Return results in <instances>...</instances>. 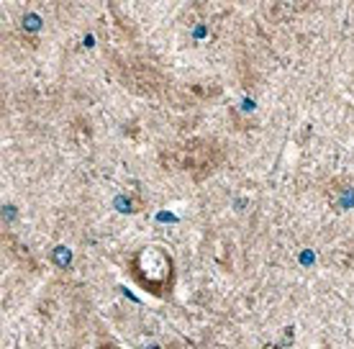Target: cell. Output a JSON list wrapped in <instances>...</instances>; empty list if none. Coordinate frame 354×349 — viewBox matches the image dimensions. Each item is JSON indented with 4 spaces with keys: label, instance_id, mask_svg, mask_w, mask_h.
Returning a JSON list of instances; mask_svg holds the SVG:
<instances>
[{
    "label": "cell",
    "instance_id": "3",
    "mask_svg": "<svg viewBox=\"0 0 354 349\" xmlns=\"http://www.w3.org/2000/svg\"><path fill=\"white\" fill-rule=\"evenodd\" d=\"M97 349H121V347H118V344H111V341H103Z\"/></svg>",
    "mask_w": 354,
    "mask_h": 349
},
{
    "label": "cell",
    "instance_id": "4",
    "mask_svg": "<svg viewBox=\"0 0 354 349\" xmlns=\"http://www.w3.org/2000/svg\"><path fill=\"white\" fill-rule=\"evenodd\" d=\"M321 349H331V347H321Z\"/></svg>",
    "mask_w": 354,
    "mask_h": 349
},
{
    "label": "cell",
    "instance_id": "1",
    "mask_svg": "<svg viewBox=\"0 0 354 349\" xmlns=\"http://www.w3.org/2000/svg\"><path fill=\"white\" fill-rule=\"evenodd\" d=\"M129 275L144 293L154 298H169L177 283L175 257L160 244L142 247L129 260Z\"/></svg>",
    "mask_w": 354,
    "mask_h": 349
},
{
    "label": "cell",
    "instance_id": "2",
    "mask_svg": "<svg viewBox=\"0 0 354 349\" xmlns=\"http://www.w3.org/2000/svg\"><path fill=\"white\" fill-rule=\"evenodd\" d=\"M223 160L221 147L208 139H190L183 144H172L162 152V164L172 170L190 172L193 178H205L213 172Z\"/></svg>",
    "mask_w": 354,
    "mask_h": 349
}]
</instances>
